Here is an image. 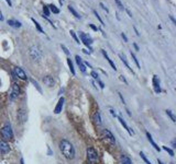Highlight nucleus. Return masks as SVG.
<instances>
[{"mask_svg":"<svg viewBox=\"0 0 176 164\" xmlns=\"http://www.w3.org/2000/svg\"><path fill=\"white\" fill-rule=\"evenodd\" d=\"M60 149H61V152L63 153V155L65 156L66 159L72 160L75 158V149H74L73 144L69 142L68 140H63L60 142Z\"/></svg>","mask_w":176,"mask_h":164,"instance_id":"obj_1","label":"nucleus"},{"mask_svg":"<svg viewBox=\"0 0 176 164\" xmlns=\"http://www.w3.org/2000/svg\"><path fill=\"white\" fill-rule=\"evenodd\" d=\"M1 136L5 140H11L13 138V133H12V129H11V126L10 125H5L1 129Z\"/></svg>","mask_w":176,"mask_h":164,"instance_id":"obj_2","label":"nucleus"},{"mask_svg":"<svg viewBox=\"0 0 176 164\" xmlns=\"http://www.w3.org/2000/svg\"><path fill=\"white\" fill-rule=\"evenodd\" d=\"M30 56H31V58L33 60L39 61L41 59V57H42V53H41V50H40V48L37 46H32L30 48Z\"/></svg>","mask_w":176,"mask_h":164,"instance_id":"obj_3","label":"nucleus"},{"mask_svg":"<svg viewBox=\"0 0 176 164\" xmlns=\"http://www.w3.org/2000/svg\"><path fill=\"white\" fill-rule=\"evenodd\" d=\"M87 158L90 162H96L98 160V153L94 148H88L87 149Z\"/></svg>","mask_w":176,"mask_h":164,"instance_id":"obj_4","label":"nucleus"},{"mask_svg":"<svg viewBox=\"0 0 176 164\" xmlns=\"http://www.w3.org/2000/svg\"><path fill=\"white\" fill-rule=\"evenodd\" d=\"M20 94V88L17 83H13L12 84V88H11V93H10V100H14L19 97Z\"/></svg>","mask_w":176,"mask_h":164,"instance_id":"obj_5","label":"nucleus"},{"mask_svg":"<svg viewBox=\"0 0 176 164\" xmlns=\"http://www.w3.org/2000/svg\"><path fill=\"white\" fill-rule=\"evenodd\" d=\"M79 36H80V38H82V42L84 43L86 46L90 47V45L92 44V39L90 38L87 34H85L84 32H79Z\"/></svg>","mask_w":176,"mask_h":164,"instance_id":"obj_6","label":"nucleus"},{"mask_svg":"<svg viewBox=\"0 0 176 164\" xmlns=\"http://www.w3.org/2000/svg\"><path fill=\"white\" fill-rule=\"evenodd\" d=\"M14 73H16V76L18 77V78H20L21 80H26V75H25V72H24L23 70H22L21 68L20 67H16L14 68Z\"/></svg>","mask_w":176,"mask_h":164,"instance_id":"obj_7","label":"nucleus"},{"mask_svg":"<svg viewBox=\"0 0 176 164\" xmlns=\"http://www.w3.org/2000/svg\"><path fill=\"white\" fill-rule=\"evenodd\" d=\"M63 106H64V97H60L57 104H56L55 108H54V113L55 114H60L62 112V109H63Z\"/></svg>","mask_w":176,"mask_h":164,"instance_id":"obj_8","label":"nucleus"},{"mask_svg":"<svg viewBox=\"0 0 176 164\" xmlns=\"http://www.w3.org/2000/svg\"><path fill=\"white\" fill-rule=\"evenodd\" d=\"M10 151V147L6 141H0V152L3 154L8 153Z\"/></svg>","mask_w":176,"mask_h":164,"instance_id":"obj_9","label":"nucleus"},{"mask_svg":"<svg viewBox=\"0 0 176 164\" xmlns=\"http://www.w3.org/2000/svg\"><path fill=\"white\" fill-rule=\"evenodd\" d=\"M104 135H105L106 139H107L110 143H116V139H115L113 135L110 133V131L108 130V129H105V130H104Z\"/></svg>","mask_w":176,"mask_h":164,"instance_id":"obj_10","label":"nucleus"},{"mask_svg":"<svg viewBox=\"0 0 176 164\" xmlns=\"http://www.w3.org/2000/svg\"><path fill=\"white\" fill-rule=\"evenodd\" d=\"M43 83L46 86H49V88H51V86H54V79L51 76H45L44 78H43Z\"/></svg>","mask_w":176,"mask_h":164,"instance_id":"obj_11","label":"nucleus"},{"mask_svg":"<svg viewBox=\"0 0 176 164\" xmlns=\"http://www.w3.org/2000/svg\"><path fill=\"white\" fill-rule=\"evenodd\" d=\"M153 86H154L155 93H160L161 88H160V81H158V76L153 77Z\"/></svg>","mask_w":176,"mask_h":164,"instance_id":"obj_12","label":"nucleus"},{"mask_svg":"<svg viewBox=\"0 0 176 164\" xmlns=\"http://www.w3.org/2000/svg\"><path fill=\"white\" fill-rule=\"evenodd\" d=\"M76 63H77V65H78V67H79V69L82 70V72H86V66L84 65V63H83V60H82V58L79 57L78 55H77L76 57Z\"/></svg>","mask_w":176,"mask_h":164,"instance_id":"obj_13","label":"nucleus"},{"mask_svg":"<svg viewBox=\"0 0 176 164\" xmlns=\"http://www.w3.org/2000/svg\"><path fill=\"white\" fill-rule=\"evenodd\" d=\"M18 119L21 122H24L26 120V114L23 109H19L18 111Z\"/></svg>","mask_w":176,"mask_h":164,"instance_id":"obj_14","label":"nucleus"},{"mask_svg":"<svg viewBox=\"0 0 176 164\" xmlns=\"http://www.w3.org/2000/svg\"><path fill=\"white\" fill-rule=\"evenodd\" d=\"M101 53H103V55H104V56H105V58H106V59L108 60V63H109V65H110L111 67H112V69H113V70L116 71V70H117L116 65H115V64H113V61H112V60H111L110 58H109V56H108V54H107V53H106V50H104V49H103V50H101Z\"/></svg>","mask_w":176,"mask_h":164,"instance_id":"obj_15","label":"nucleus"},{"mask_svg":"<svg viewBox=\"0 0 176 164\" xmlns=\"http://www.w3.org/2000/svg\"><path fill=\"white\" fill-rule=\"evenodd\" d=\"M118 119H119V122H120L121 125H122V126H123V127H124V129H126V130L128 131V133H129L131 136L133 135V133H133V130H131V129H130L129 126H128V125H127V124H126V122H124V120L122 119V118H121V117H118Z\"/></svg>","mask_w":176,"mask_h":164,"instance_id":"obj_16","label":"nucleus"},{"mask_svg":"<svg viewBox=\"0 0 176 164\" xmlns=\"http://www.w3.org/2000/svg\"><path fill=\"white\" fill-rule=\"evenodd\" d=\"M147 140L150 141V142H151V144H152V146L154 147V149H155V150H158V151H160V150H161V149H160V147H158V144H156V143L154 142V140H153L152 136L150 135V133H147Z\"/></svg>","mask_w":176,"mask_h":164,"instance_id":"obj_17","label":"nucleus"},{"mask_svg":"<svg viewBox=\"0 0 176 164\" xmlns=\"http://www.w3.org/2000/svg\"><path fill=\"white\" fill-rule=\"evenodd\" d=\"M94 122H95V124L97 126H100L101 125V118H100V114L99 113H95V115H94Z\"/></svg>","mask_w":176,"mask_h":164,"instance_id":"obj_18","label":"nucleus"},{"mask_svg":"<svg viewBox=\"0 0 176 164\" xmlns=\"http://www.w3.org/2000/svg\"><path fill=\"white\" fill-rule=\"evenodd\" d=\"M8 24L12 27H21V23L19 21H14V20H8Z\"/></svg>","mask_w":176,"mask_h":164,"instance_id":"obj_19","label":"nucleus"},{"mask_svg":"<svg viewBox=\"0 0 176 164\" xmlns=\"http://www.w3.org/2000/svg\"><path fill=\"white\" fill-rule=\"evenodd\" d=\"M121 164H132V162L128 155H122L121 156Z\"/></svg>","mask_w":176,"mask_h":164,"instance_id":"obj_20","label":"nucleus"},{"mask_svg":"<svg viewBox=\"0 0 176 164\" xmlns=\"http://www.w3.org/2000/svg\"><path fill=\"white\" fill-rule=\"evenodd\" d=\"M119 57L121 58V60H122V63H123L124 65H126V67L128 68V69H129L130 71H132V69H131V68H130L129 64H128V61H127V58H126V56H124V55H122V54H120V55H119ZM132 72H133V71H132Z\"/></svg>","mask_w":176,"mask_h":164,"instance_id":"obj_21","label":"nucleus"},{"mask_svg":"<svg viewBox=\"0 0 176 164\" xmlns=\"http://www.w3.org/2000/svg\"><path fill=\"white\" fill-rule=\"evenodd\" d=\"M68 10L71 11L72 13H73V16H75V18H77V19H80V16H79L78 13L76 12V10H75V9H74L73 7H72V5H68Z\"/></svg>","mask_w":176,"mask_h":164,"instance_id":"obj_22","label":"nucleus"},{"mask_svg":"<svg viewBox=\"0 0 176 164\" xmlns=\"http://www.w3.org/2000/svg\"><path fill=\"white\" fill-rule=\"evenodd\" d=\"M31 20H32V22H33V23H34V24H35V27H37V31H39V32H40V33H44V31H43V29H42V27H41V25H40V24H39V23H37V21H35L34 19L32 18V19H31Z\"/></svg>","mask_w":176,"mask_h":164,"instance_id":"obj_23","label":"nucleus"},{"mask_svg":"<svg viewBox=\"0 0 176 164\" xmlns=\"http://www.w3.org/2000/svg\"><path fill=\"white\" fill-rule=\"evenodd\" d=\"M166 114H167L168 116H170V118L172 119V122H176V118H175V116H174L173 112H172L171 109H166Z\"/></svg>","mask_w":176,"mask_h":164,"instance_id":"obj_24","label":"nucleus"},{"mask_svg":"<svg viewBox=\"0 0 176 164\" xmlns=\"http://www.w3.org/2000/svg\"><path fill=\"white\" fill-rule=\"evenodd\" d=\"M67 64H68V67H69V69H71V72L73 73V75H75V69H74V66H73V63H72L71 58H67Z\"/></svg>","mask_w":176,"mask_h":164,"instance_id":"obj_25","label":"nucleus"},{"mask_svg":"<svg viewBox=\"0 0 176 164\" xmlns=\"http://www.w3.org/2000/svg\"><path fill=\"white\" fill-rule=\"evenodd\" d=\"M43 12H44V16H45V18H49V16H50V9H49L47 5L43 7Z\"/></svg>","mask_w":176,"mask_h":164,"instance_id":"obj_26","label":"nucleus"},{"mask_svg":"<svg viewBox=\"0 0 176 164\" xmlns=\"http://www.w3.org/2000/svg\"><path fill=\"white\" fill-rule=\"evenodd\" d=\"M47 7H49V9H50L53 13H60V10H58L54 5H47Z\"/></svg>","mask_w":176,"mask_h":164,"instance_id":"obj_27","label":"nucleus"},{"mask_svg":"<svg viewBox=\"0 0 176 164\" xmlns=\"http://www.w3.org/2000/svg\"><path fill=\"white\" fill-rule=\"evenodd\" d=\"M69 33H71V35H72V37H73L74 39H75V42L77 43V44H79V39H78V37H77V35H76V33H75V32L73 31V30H71V31H69Z\"/></svg>","mask_w":176,"mask_h":164,"instance_id":"obj_28","label":"nucleus"},{"mask_svg":"<svg viewBox=\"0 0 176 164\" xmlns=\"http://www.w3.org/2000/svg\"><path fill=\"white\" fill-rule=\"evenodd\" d=\"M92 12H94L95 16H96V18H97V19H98V20H99V22H100V23H101V24H103V25H104V24H105V23H104V21H103V19L100 18V16H99V13H98V12H97V11H96V10H92Z\"/></svg>","mask_w":176,"mask_h":164,"instance_id":"obj_29","label":"nucleus"},{"mask_svg":"<svg viewBox=\"0 0 176 164\" xmlns=\"http://www.w3.org/2000/svg\"><path fill=\"white\" fill-rule=\"evenodd\" d=\"M115 2H116V5H118V8L120 9V10H124V7H123V5H122V3H121V1L120 0H115Z\"/></svg>","mask_w":176,"mask_h":164,"instance_id":"obj_30","label":"nucleus"},{"mask_svg":"<svg viewBox=\"0 0 176 164\" xmlns=\"http://www.w3.org/2000/svg\"><path fill=\"white\" fill-rule=\"evenodd\" d=\"M131 57H132V59H133L134 63H135V65H137V67H138V68H140V64H139V61H138L137 57H135V55H134L132 52H131Z\"/></svg>","mask_w":176,"mask_h":164,"instance_id":"obj_31","label":"nucleus"},{"mask_svg":"<svg viewBox=\"0 0 176 164\" xmlns=\"http://www.w3.org/2000/svg\"><path fill=\"white\" fill-rule=\"evenodd\" d=\"M140 155H141V158L143 159V161H144L145 163H147V164H151V162L149 161V160H147V158L144 155V153H143V152H140Z\"/></svg>","mask_w":176,"mask_h":164,"instance_id":"obj_32","label":"nucleus"},{"mask_svg":"<svg viewBox=\"0 0 176 164\" xmlns=\"http://www.w3.org/2000/svg\"><path fill=\"white\" fill-rule=\"evenodd\" d=\"M163 149H164V150H165L166 152H168V153H170V155H171V156H173V155H174L173 150H171V149H170V148H167V147H163Z\"/></svg>","mask_w":176,"mask_h":164,"instance_id":"obj_33","label":"nucleus"},{"mask_svg":"<svg viewBox=\"0 0 176 164\" xmlns=\"http://www.w3.org/2000/svg\"><path fill=\"white\" fill-rule=\"evenodd\" d=\"M62 49L64 50V53H65L66 55H69V50L67 49V47H66L65 45H62Z\"/></svg>","mask_w":176,"mask_h":164,"instance_id":"obj_34","label":"nucleus"},{"mask_svg":"<svg viewBox=\"0 0 176 164\" xmlns=\"http://www.w3.org/2000/svg\"><path fill=\"white\" fill-rule=\"evenodd\" d=\"M99 5H100V7H101V9H103V10H105V11H106V12H107V13L109 12V10H108V9L106 8V5H104L103 2H100V3H99Z\"/></svg>","mask_w":176,"mask_h":164,"instance_id":"obj_35","label":"nucleus"},{"mask_svg":"<svg viewBox=\"0 0 176 164\" xmlns=\"http://www.w3.org/2000/svg\"><path fill=\"white\" fill-rule=\"evenodd\" d=\"M92 78L96 79V80H97V79H99V78H98L97 72H95V71H92Z\"/></svg>","mask_w":176,"mask_h":164,"instance_id":"obj_36","label":"nucleus"},{"mask_svg":"<svg viewBox=\"0 0 176 164\" xmlns=\"http://www.w3.org/2000/svg\"><path fill=\"white\" fill-rule=\"evenodd\" d=\"M121 37L123 38L124 42H128V37L126 36V34H124V33H121Z\"/></svg>","mask_w":176,"mask_h":164,"instance_id":"obj_37","label":"nucleus"},{"mask_svg":"<svg viewBox=\"0 0 176 164\" xmlns=\"http://www.w3.org/2000/svg\"><path fill=\"white\" fill-rule=\"evenodd\" d=\"M97 81H98V83H99L100 88H101V89H104V88H105V84H104L103 82H101V81L99 80V79H97Z\"/></svg>","mask_w":176,"mask_h":164,"instance_id":"obj_38","label":"nucleus"},{"mask_svg":"<svg viewBox=\"0 0 176 164\" xmlns=\"http://www.w3.org/2000/svg\"><path fill=\"white\" fill-rule=\"evenodd\" d=\"M89 26L92 27V30H94V31H98V27H97V26H95L94 24H89Z\"/></svg>","mask_w":176,"mask_h":164,"instance_id":"obj_39","label":"nucleus"},{"mask_svg":"<svg viewBox=\"0 0 176 164\" xmlns=\"http://www.w3.org/2000/svg\"><path fill=\"white\" fill-rule=\"evenodd\" d=\"M170 19H171L172 22H173L174 24H176V20H175V19H174V16H170Z\"/></svg>","mask_w":176,"mask_h":164,"instance_id":"obj_40","label":"nucleus"},{"mask_svg":"<svg viewBox=\"0 0 176 164\" xmlns=\"http://www.w3.org/2000/svg\"><path fill=\"white\" fill-rule=\"evenodd\" d=\"M124 10H126V11H127V13L129 14V16H130V18H132V13L130 12V10H129V9H124Z\"/></svg>","mask_w":176,"mask_h":164,"instance_id":"obj_41","label":"nucleus"},{"mask_svg":"<svg viewBox=\"0 0 176 164\" xmlns=\"http://www.w3.org/2000/svg\"><path fill=\"white\" fill-rule=\"evenodd\" d=\"M120 80H121V81H123L124 83H128V82H127V80H126V79L123 78V76H120Z\"/></svg>","mask_w":176,"mask_h":164,"instance_id":"obj_42","label":"nucleus"},{"mask_svg":"<svg viewBox=\"0 0 176 164\" xmlns=\"http://www.w3.org/2000/svg\"><path fill=\"white\" fill-rule=\"evenodd\" d=\"M6 2L8 3V5H10V7H11V5H12V3H11V0H6Z\"/></svg>","mask_w":176,"mask_h":164,"instance_id":"obj_43","label":"nucleus"},{"mask_svg":"<svg viewBox=\"0 0 176 164\" xmlns=\"http://www.w3.org/2000/svg\"><path fill=\"white\" fill-rule=\"evenodd\" d=\"M133 46H134V48H135V49H137V50H139V47H138V45L135 44V43H134V44H133Z\"/></svg>","mask_w":176,"mask_h":164,"instance_id":"obj_44","label":"nucleus"},{"mask_svg":"<svg viewBox=\"0 0 176 164\" xmlns=\"http://www.w3.org/2000/svg\"><path fill=\"white\" fill-rule=\"evenodd\" d=\"M110 113L113 115V116H116V113H115V111H113V109H110Z\"/></svg>","mask_w":176,"mask_h":164,"instance_id":"obj_45","label":"nucleus"},{"mask_svg":"<svg viewBox=\"0 0 176 164\" xmlns=\"http://www.w3.org/2000/svg\"><path fill=\"white\" fill-rule=\"evenodd\" d=\"M3 20V16H2V14H1V12H0V21H2Z\"/></svg>","mask_w":176,"mask_h":164,"instance_id":"obj_46","label":"nucleus"},{"mask_svg":"<svg viewBox=\"0 0 176 164\" xmlns=\"http://www.w3.org/2000/svg\"><path fill=\"white\" fill-rule=\"evenodd\" d=\"M83 50H84L85 54H89V52H88V50H87V49H83Z\"/></svg>","mask_w":176,"mask_h":164,"instance_id":"obj_47","label":"nucleus"},{"mask_svg":"<svg viewBox=\"0 0 176 164\" xmlns=\"http://www.w3.org/2000/svg\"><path fill=\"white\" fill-rule=\"evenodd\" d=\"M20 163H21V164H23V159H21V160H20Z\"/></svg>","mask_w":176,"mask_h":164,"instance_id":"obj_48","label":"nucleus"},{"mask_svg":"<svg viewBox=\"0 0 176 164\" xmlns=\"http://www.w3.org/2000/svg\"><path fill=\"white\" fill-rule=\"evenodd\" d=\"M158 164H163V163H162V162H161V161H160V160H158Z\"/></svg>","mask_w":176,"mask_h":164,"instance_id":"obj_49","label":"nucleus"}]
</instances>
